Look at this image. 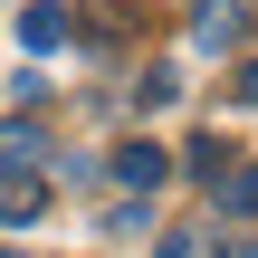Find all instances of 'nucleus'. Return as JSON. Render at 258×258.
I'll use <instances>...</instances> for the list:
<instances>
[{
  "instance_id": "obj_6",
  "label": "nucleus",
  "mask_w": 258,
  "mask_h": 258,
  "mask_svg": "<svg viewBox=\"0 0 258 258\" xmlns=\"http://www.w3.org/2000/svg\"><path fill=\"white\" fill-rule=\"evenodd\" d=\"M38 153H48V144H38V124H29V115H10V124H0V172H29Z\"/></svg>"
},
{
  "instance_id": "obj_1",
  "label": "nucleus",
  "mask_w": 258,
  "mask_h": 258,
  "mask_svg": "<svg viewBox=\"0 0 258 258\" xmlns=\"http://www.w3.org/2000/svg\"><path fill=\"white\" fill-rule=\"evenodd\" d=\"M191 38L201 48H239L249 38V0H191Z\"/></svg>"
},
{
  "instance_id": "obj_5",
  "label": "nucleus",
  "mask_w": 258,
  "mask_h": 258,
  "mask_svg": "<svg viewBox=\"0 0 258 258\" xmlns=\"http://www.w3.org/2000/svg\"><path fill=\"white\" fill-rule=\"evenodd\" d=\"M211 201H220L230 220H258V163H230V172L211 182Z\"/></svg>"
},
{
  "instance_id": "obj_2",
  "label": "nucleus",
  "mask_w": 258,
  "mask_h": 258,
  "mask_svg": "<svg viewBox=\"0 0 258 258\" xmlns=\"http://www.w3.org/2000/svg\"><path fill=\"white\" fill-rule=\"evenodd\" d=\"M115 182H124V191H153V182H172V153L144 134V144H124V153H115Z\"/></svg>"
},
{
  "instance_id": "obj_8",
  "label": "nucleus",
  "mask_w": 258,
  "mask_h": 258,
  "mask_svg": "<svg viewBox=\"0 0 258 258\" xmlns=\"http://www.w3.org/2000/svg\"><path fill=\"white\" fill-rule=\"evenodd\" d=\"M230 172V144H191V182H220Z\"/></svg>"
},
{
  "instance_id": "obj_9",
  "label": "nucleus",
  "mask_w": 258,
  "mask_h": 258,
  "mask_svg": "<svg viewBox=\"0 0 258 258\" xmlns=\"http://www.w3.org/2000/svg\"><path fill=\"white\" fill-rule=\"evenodd\" d=\"M230 96H239V105H258V57L239 67V77H230Z\"/></svg>"
},
{
  "instance_id": "obj_7",
  "label": "nucleus",
  "mask_w": 258,
  "mask_h": 258,
  "mask_svg": "<svg viewBox=\"0 0 258 258\" xmlns=\"http://www.w3.org/2000/svg\"><path fill=\"white\" fill-rule=\"evenodd\" d=\"M153 258H230V249H220V230H163Z\"/></svg>"
},
{
  "instance_id": "obj_4",
  "label": "nucleus",
  "mask_w": 258,
  "mask_h": 258,
  "mask_svg": "<svg viewBox=\"0 0 258 258\" xmlns=\"http://www.w3.org/2000/svg\"><path fill=\"white\" fill-rule=\"evenodd\" d=\"M48 211V182L38 172H0V230H19V220H38Z\"/></svg>"
},
{
  "instance_id": "obj_3",
  "label": "nucleus",
  "mask_w": 258,
  "mask_h": 258,
  "mask_svg": "<svg viewBox=\"0 0 258 258\" xmlns=\"http://www.w3.org/2000/svg\"><path fill=\"white\" fill-rule=\"evenodd\" d=\"M19 48H29V57L67 48V10H57V0H29V10H19Z\"/></svg>"
}]
</instances>
